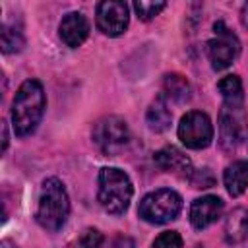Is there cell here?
Wrapping results in <instances>:
<instances>
[{
  "mask_svg": "<svg viewBox=\"0 0 248 248\" xmlns=\"http://www.w3.org/2000/svg\"><path fill=\"white\" fill-rule=\"evenodd\" d=\"M46 97L37 79H27L19 85L12 103V126L16 136L25 138L33 134L45 114Z\"/></svg>",
  "mask_w": 248,
  "mask_h": 248,
  "instance_id": "obj_1",
  "label": "cell"
},
{
  "mask_svg": "<svg viewBox=\"0 0 248 248\" xmlns=\"http://www.w3.org/2000/svg\"><path fill=\"white\" fill-rule=\"evenodd\" d=\"M70 213V200L64 184L58 178H46L41 186L39 205H37V223L50 232H56L64 227Z\"/></svg>",
  "mask_w": 248,
  "mask_h": 248,
  "instance_id": "obj_2",
  "label": "cell"
},
{
  "mask_svg": "<svg viewBox=\"0 0 248 248\" xmlns=\"http://www.w3.org/2000/svg\"><path fill=\"white\" fill-rule=\"evenodd\" d=\"M132 196H134V186L124 170L116 167H105L99 170L97 200L107 213L112 215L124 213L132 202Z\"/></svg>",
  "mask_w": 248,
  "mask_h": 248,
  "instance_id": "obj_3",
  "label": "cell"
},
{
  "mask_svg": "<svg viewBox=\"0 0 248 248\" xmlns=\"http://www.w3.org/2000/svg\"><path fill=\"white\" fill-rule=\"evenodd\" d=\"M180 209H182V198L170 188H161L141 198L138 213L143 221L151 225H165L176 219Z\"/></svg>",
  "mask_w": 248,
  "mask_h": 248,
  "instance_id": "obj_4",
  "label": "cell"
},
{
  "mask_svg": "<svg viewBox=\"0 0 248 248\" xmlns=\"http://www.w3.org/2000/svg\"><path fill=\"white\" fill-rule=\"evenodd\" d=\"M213 31H215V37L207 43L209 60H211L213 70H225L238 58L240 41L231 29H227L223 21H217L213 25Z\"/></svg>",
  "mask_w": 248,
  "mask_h": 248,
  "instance_id": "obj_5",
  "label": "cell"
},
{
  "mask_svg": "<svg viewBox=\"0 0 248 248\" xmlns=\"http://www.w3.org/2000/svg\"><path fill=\"white\" fill-rule=\"evenodd\" d=\"M128 140H130L128 124L120 116H105L93 128V141L107 155H114L120 149H124Z\"/></svg>",
  "mask_w": 248,
  "mask_h": 248,
  "instance_id": "obj_6",
  "label": "cell"
},
{
  "mask_svg": "<svg viewBox=\"0 0 248 248\" xmlns=\"http://www.w3.org/2000/svg\"><path fill=\"white\" fill-rule=\"evenodd\" d=\"M178 138L190 149H203L213 140V124L205 112L192 110L180 118Z\"/></svg>",
  "mask_w": 248,
  "mask_h": 248,
  "instance_id": "obj_7",
  "label": "cell"
},
{
  "mask_svg": "<svg viewBox=\"0 0 248 248\" xmlns=\"http://www.w3.org/2000/svg\"><path fill=\"white\" fill-rule=\"evenodd\" d=\"M130 21L128 4L122 0H105L97 4V27L108 35L118 37L126 31Z\"/></svg>",
  "mask_w": 248,
  "mask_h": 248,
  "instance_id": "obj_8",
  "label": "cell"
},
{
  "mask_svg": "<svg viewBox=\"0 0 248 248\" xmlns=\"http://www.w3.org/2000/svg\"><path fill=\"white\" fill-rule=\"evenodd\" d=\"M223 200L217 196H202L196 198L190 205V223L196 229H205L215 223L223 213Z\"/></svg>",
  "mask_w": 248,
  "mask_h": 248,
  "instance_id": "obj_9",
  "label": "cell"
},
{
  "mask_svg": "<svg viewBox=\"0 0 248 248\" xmlns=\"http://www.w3.org/2000/svg\"><path fill=\"white\" fill-rule=\"evenodd\" d=\"M58 33L60 39L66 43V46L78 48L89 37V21L81 12H70L62 17L58 25Z\"/></svg>",
  "mask_w": 248,
  "mask_h": 248,
  "instance_id": "obj_10",
  "label": "cell"
},
{
  "mask_svg": "<svg viewBox=\"0 0 248 248\" xmlns=\"http://www.w3.org/2000/svg\"><path fill=\"white\" fill-rule=\"evenodd\" d=\"M219 130H221V143L227 149H232L238 145L242 140L244 132V116H242V107L240 108H231L223 107L221 118H219Z\"/></svg>",
  "mask_w": 248,
  "mask_h": 248,
  "instance_id": "obj_11",
  "label": "cell"
},
{
  "mask_svg": "<svg viewBox=\"0 0 248 248\" xmlns=\"http://www.w3.org/2000/svg\"><path fill=\"white\" fill-rule=\"evenodd\" d=\"M225 188L231 196H240L248 188V161H234L223 172Z\"/></svg>",
  "mask_w": 248,
  "mask_h": 248,
  "instance_id": "obj_12",
  "label": "cell"
},
{
  "mask_svg": "<svg viewBox=\"0 0 248 248\" xmlns=\"http://www.w3.org/2000/svg\"><path fill=\"white\" fill-rule=\"evenodd\" d=\"M155 165L161 170L169 172H188L190 170V159L176 147H163L153 157Z\"/></svg>",
  "mask_w": 248,
  "mask_h": 248,
  "instance_id": "obj_13",
  "label": "cell"
},
{
  "mask_svg": "<svg viewBox=\"0 0 248 248\" xmlns=\"http://www.w3.org/2000/svg\"><path fill=\"white\" fill-rule=\"evenodd\" d=\"M248 236V211L236 207L225 219V238L229 244H238Z\"/></svg>",
  "mask_w": 248,
  "mask_h": 248,
  "instance_id": "obj_14",
  "label": "cell"
},
{
  "mask_svg": "<svg viewBox=\"0 0 248 248\" xmlns=\"http://www.w3.org/2000/svg\"><path fill=\"white\" fill-rule=\"evenodd\" d=\"M145 118H147L149 130H153V132H165V130L170 126L172 114H170V110H169V105H167V97H165V95L155 97V101H153V103L149 105V108H147Z\"/></svg>",
  "mask_w": 248,
  "mask_h": 248,
  "instance_id": "obj_15",
  "label": "cell"
},
{
  "mask_svg": "<svg viewBox=\"0 0 248 248\" xmlns=\"http://www.w3.org/2000/svg\"><path fill=\"white\" fill-rule=\"evenodd\" d=\"M219 93L225 101V107H231V108H240L242 107V101H244V91H242V81L238 76H225L219 83Z\"/></svg>",
  "mask_w": 248,
  "mask_h": 248,
  "instance_id": "obj_16",
  "label": "cell"
},
{
  "mask_svg": "<svg viewBox=\"0 0 248 248\" xmlns=\"http://www.w3.org/2000/svg\"><path fill=\"white\" fill-rule=\"evenodd\" d=\"M163 95L174 103H184L190 99V83L180 74H167L163 79Z\"/></svg>",
  "mask_w": 248,
  "mask_h": 248,
  "instance_id": "obj_17",
  "label": "cell"
},
{
  "mask_svg": "<svg viewBox=\"0 0 248 248\" xmlns=\"http://www.w3.org/2000/svg\"><path fill=\"white\" fill-rule=\"evenodd\" d=\"M0 43H2V52L4 54H12V52H19L23 48L25 39H23V33L17 27L4 23L2 25V33H0Z\"/></svg>",
  "mask_w": 248,
  "mask_h": 248,
  "instance_id": "obj_18",
  "label": "cell"
},
{
  "mask_svg": "<svg viewBox=\"0 0 248 248\" xmlns=\"http://www.w3.org/2000/svg\"><path fill=\"white\" fill-rule=\"evenodd\" d=\"M165 6H167V2H145V0H138V2H134V10H136L138 17L143 19V21L155 17L161 10H165Z\"/></svg>",
  "mask_w": 248,
  "mask_h": 248,
  "instance_id": "obj_19",
  "label": "cell"
},
{
  "mask_svg": "<svg viewBox=\"0 0 248 248\" xmlns=\"http://www.w3.org/2000/svg\"><path fill=\"white\" fill-rule=\"evenodd\" d=\"M151 248H182V236L176 231H165L155 238Z\"/></svg>",
  "mask_w": 248,
  "mask_h": 248,
  "instance_id": "obj_20",
  "label": "cell"
},
{
  "mask_svg": "<svg viewBox=\"0 0 248 248\" xmlns=\"http://www.w3.org/2000/svg\"><path fill=\"white\" fill-rule=\"evenodd\" d=\"M190 182H192L194 188H209V186H213L215 176H213V172L209 169H200V170L192 172Z\"/></svg>",
  "mask_w": 248,
  "mask_h": 248,
  "instance_id": "obj_21",
  "label": "cell"
},
{
  "mask_svg": "<svg viewBox=\"0 0 248 248\" xmlns=\"http://www.w3.org/2000/svg\"><path fill=\"white\" fill-rule=\"evenodd\" d=\"M79 244L83 248H99L103 244V234L97 229H87V231H83V234L79 238Z\"/></svg>",
  "mask_w": 248,
  "mask_h": 248,
  "instance_id": "obj_22",
  "label": "cell"
},
{
  "mask_svg": "<svg viewBox=\"0 0 248 248\" xmlns=\"http://www.w3.org/2000/svg\"><path fill=\"white\" fill-rule=\"evenodd\" d=\"M240 17H242L244 27H248V4H244V6H242V14H240Z\"/></svg>",
  "mask_w": 248,
  "mask_h": 248,
  "instance_id": "obj_23",
  "label": "cell"
},
{
  "mask_svg": "<svg viewBox=\"0 0 248 248\" xmlns=\"http://www.w3.org/2000/svg\"><path fill=\"white\" fill-rule=\"evenodd\" d=\"M0 248H16V244L12 240H2L0 242Z\"/></svg>",
  "mask_w": 248,
  "mask_h": 248,
  "instance_id": "obj_24",
  "label": "cell"
}]
</instances>
